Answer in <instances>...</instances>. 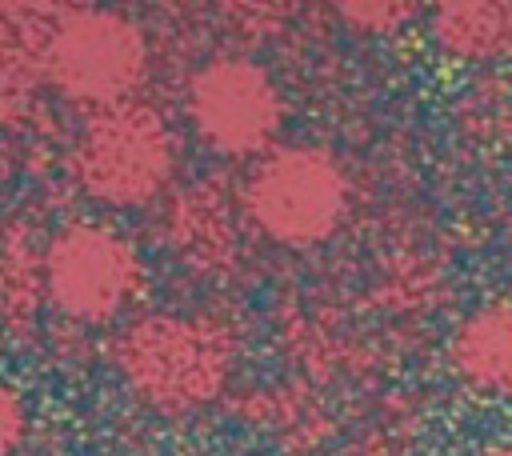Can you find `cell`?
I'll return each instance as SVG.
<instances>
[{
	"instance_id": "1",
	"label": "cell",
	"mask_w": 512,
	"mask_h": 456,
	"mask_svg": "<svg viewBox=\"0 0 512 456\" xmlns=\"http://www.w3.org/2000/svg\"><path fill=\"white\" fill-rule=\"evenodd\" d=\"M116 380L160 416H188L224 396L240 364L232 324L208 312H140L108 340Z\"/></svg>"
},
{
	"instance_id": "2",
	"label": "cell",
	"mask_w": 512,
	"mask_h": 456,
	"mask_svg": "<svg viewBox=\"0 0 512 456\" xmlns=\"http://www.w3.org/2000/svg\"><path fill=\"white\" fill-rule=\"evenodd\" d=\"M180 140L156 104L128 100L92 112L68 144L72 184L108 212L152 208L176 180Z\"/></svg>"
},
{
	"instance_id": "3",
	"label": "cell",
	"mask_w": 512,
	"mask_h": 456,
	"mask_svg": "<svg viewBox=\"0 0 512 456\" xmlns=\"http://www.w3.org/2000/svg\"><path fill=\"white\" fill-rule=\"evenodd\" d=\"M240 216L280 248L328 244L352 208V180L320 144H276L248 164L236 192Z\"/></svg>"
},
{
	"instance_id": "4",
	"label": "cell",
	"mask_w": 512,
	"mask_h": 456,
	"mask_svg": "<svg viewBox=\"0 0 512 456\" xmlns=\"http://www.w3.org/2000/svg\"><path fill=\"white\" fill-rule=\"evenodd\" d=\"M152 68L144 28L116 8H56L48 20L40 72L68 104L104 112L136 100Z\"/></svg>"
},
{
	"instance_id": "5",
	"label": "cell",
	"mask_w": 512,
	"mask_h": 456,
	"mask_svg": "<svg viewBox=\"0 0 512 456\" xmlns=\"http://www.w3.org/2000/svg\"><path fill=\"white\" fill-rule=\"evenodd\" d=\"M140 248L104 220H68L44 236V300L72 324L120 320L144 292Z\"/></svg>"
},
{
	"instance_id": "6",
	"label": "cell",
	"mask_w": 512,
	"mask_h": 456,
	"mask_svg": "<svg viewBox=\"0 0 512 456\" xmlns=\"http://www.w3.org/2000/svg\"><path fill=\"white\" fill-rule=\"evenodd\" d=\"M284 92L276 76L244 52H216L184 80V120L192 136L228 160H260L280 144Z\"/></svg>"
},
{
	"instance_id": "7",
	"label": "cell",
	"mask_w": 512,
	"mask_h": 456,
	"mask_svg": "<svg viewBox=\"0 0 512 456\" xmlns=\"http://www.w3.org/2000/svg\"><path fill=\"white\" fill-rule=\"evenodd\" d=\"M452 376L484 400H512V300H484L464 312L444 344Z\"/></svg>"
},
{
	"instance_id": "8",
	"label": "cell",
	"mask_w": 512,
	"mask_h": 456,
	"mask_svg": "<svg viewBox=\"0 0 512 456\" xmlns=\"http://www.w3.org/2000/svg\"><path fill=\"white\" fill-rule=\"evenodd\" d=\"M428 40L452 64L512 56V0H444L428 8Z\"/></svg>"
},
{
	"instance_id": "9",
	"label": "cell",
	"mask_w": 512,
	"mask_h": 456,
	"mask_svg": "<svg viewBox=\"0 0 512 456\" xmlns=\"http://www.w3.org/2000/svg\"><path fill=\"white\" fill-rule=\"evenodd\" d=\"M236 212L240 200L228 204L212 184H192L168 212L172 252L196 272L228 268L236 256Z\"/></svg>"
},
{
	"instance_id": "10",
	"label": "cell",
	"mask_w": 512,
	"mask_h": 456,
	"mask_svg": "<svg viewBox=\"0 0 512 456\" xmlns=\"http://www.w3.org/2000/svg\"><path fill=\"white\" fill-rule=\"evenodd\" d=\"M0 296H4V328L12 340L28 336L44 300V244L32 240L16 220L4 228L0 248Z\"/></svg>"
},
{
	"instance_id": "11",
	"label": "cell",
	"mask_w": 512,
	"mask_h": 456,
	"mask_svg": "<svg viewBox=\"0 0 512 456\" xmlns=\"http://www.w3.org/2000/svg\"><path fill=\"white\" fill-rule=\"evenodd\" d=\"M424 8L408 0H344L336 4V16L356 36H392L404 24H412Z\"/></svg>"
},
{
	"instance_id": "12",
	"label": "cell",
	"mask_w": 512,
	"mask_h": 456,
	"mask_svg": "<svg viewBox=\"0 0 512 456\" xmlns=\"http://www.w3.org/2000/svg\"><path fill=\"white\" fill-rule=\"evenodd\" d=\"M24 420L28 416H24V400H20L16 384H4V396H0V444H4L8 456L24 444V428H28Z\"/></svg>"
},
{
	"instance_id": "13",
	"label": "cell",
	"mask_w": 512,
	"mask_h": 456,
	"mask_svg": "<svg viewBox=\"0 0 512 456\" xmlns=\"http://www.w3.org/2000/svg\"><path fill=\"white\" fill-rule=\"evenodd\" d=\"M472 456H512V444H488V448H480Z\"/></svg>"
}]
</instances>
